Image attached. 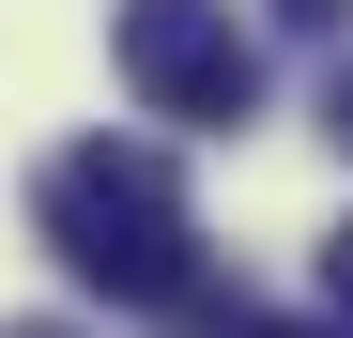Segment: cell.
Returning <instances> with one entry per match:
<instances>
[{
  "instance_id": "obj_1",
  "label": "cell",
  "mask_w": 353,
  "mask_h": 338,
  "mask_svg": "<svg viewBox=\"0 0 353 338\" xmlns=\"http://www.w3.org/2000/svg\"><path fill=\"white\" fill-rule=\"evenodd\" d=\"M46 246H62L77 292L108 308H185L200 292V215H185V169H169L154 139H77V154H46Z\"/></svg>"
},
{
  "instance_id": "obj_2",
  "label": "cell",
  "mask_w": 353,
  "mask_h": 338,
  "mask_svg": "<svg viewBox=\"0 0 353 338\" xmlns=\"http://www.w3.org/2000/svg\"><path fill=\"white\" fill-rule=\"evenodd\" d=\"M108 62H123V92L154 123H246L261 108V46L230 31V0H123Z\"/></svg>"
},
{
  "instance_id": "obj_3",
  "label": "cell",
  "mask_w": 353,
  "mask_h": 338,
  "mask_svg": "<svg viewBox=\"0 0 353 338\" xmlns=\"http://www.w3.org/2000/svg\"><path fill=\"white\" fill-rule=\"evenodd\" d=\"M323 308H338V338H353V231H323Z\"/></svg>"
},
{
  "instance_id": "obj_4",
  "label": "cell",
  "mask_w": 353,
  "mask_h": 338,
  "mask_svg": "<svg viewBox=\"0 0 353 338\" xmlns=\"http://www.w3.org/2000/svg\"><path fill=\"white\" fill-rule=\"evenodd\" d=\"M338 16H353V0H276V31H307V46H323Z\"/></svg>"
},
{
  "instance_id": "obj_5",
  "label": "cell",
  "mask_w": 353,
  "mask_h": 338,
  "mask_svg": "<svg viewBox=\"0 0 353 338\" xmlns=\"http://www.w3.org/2000/svg\"><path fill=\"white\" fill-rule=\"evenodd\" d=\"M230 338H338V323H276V308H230Z\"/></svg>"
},
{
  "instance_id": "obj_6",
  "label": "cell",
  "mask_w": 353,
  "mask_h": 338,
  "mask_svg": "<svg viewBox=\"0 0 353 338\" xmlns=\"http://www.w3.org/2000/svg\"><path fill=\"white\" fill-rule=\"evenodd\" d=\"M323 123H338V154H353V77H338V92H323Z\"/></svg>"
},
{
  "instance_id": "obj_7",
  "label": "cell",
  "mask_w": 353,
  "mask_h": 338,
  "mask_svg": "<svg viewBox=\"0 0 353 338\" xmlns=\"http://www.w3.org/2000/svg\"><path fill=\"white\" fill-rule=\"evenodd\" d=\"M0 338H77V323H0Z\"/></svg>"
}]
</instances>
